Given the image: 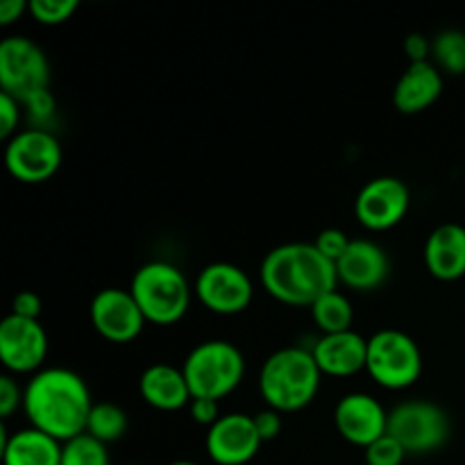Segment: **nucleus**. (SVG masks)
<instances>
[{
  "label": "nucleus",
  "instance_id": "1",
  "mask_svg": "<svg viewBox=\"0 0 465 465\" xmlns=\"http://www.w3.org/2000/svg\"><path fill=\"white\" fill-rule=\"evenodd\" d=\"M91 409L89 386L68 368H44L23 389V413L30 427L59 443L84 434Z\"/></svg>",
  "mask_w": 465,
  "mask_h": 465
},
{
  "label": "nucleus",
  "instance_id": "2",
  "mask_svg": "<svg viewBox=\"0 0 465 465\" xmlns=\"http://www.w3.org/2000/svg\"><path fill=\"white\" fill-rule=\"evenodd\" d=\"M259 282L277 302L312 307L318 298L336 291L339 275L336 263L322 257L313 243H284L263 257Z\"/></svg>",
  "mask_w": 465,
  "mask_h": 465
},
{
  "label": "nucleus",
  "instance_id": "3",
  "mask_svg": "<svg viewBox=\"0 0 465 465\" xmlns=\"http://www.w3.org/2000/svg\"><path fill=\"white\" fill-rule=\"evenodd\" d=\"M321 368L307 348H282L259 371V393L277 413L302 411L321 389Z\"/></svg>",
  "mask_w": 465,
  "mask_h": 465
},
{
  "label": "nucleus",
  "instance_id": "4",
  "mask_svg": "<svg viewBox=\"0 0 465 465\" xmlns=\"http://www.w3.org/2000/svg\"><path fill=\"white\" fill-rule=\"evenodd\" d=\"M130 293L145 322L162 327L180 322L191 304V286L184 272L168 262L143 263L132 277Z\"/></svg>",
  "mask_w": 465,
  "mask_h": 465
},
{
  "label": "nucleus",
  "instance_id": "5",
  "mask_svg": "<svg viewBox=\"0 0 465 465\" xmlns=\"http://www.w3.org/2000/svg\"><path fill=\"white\" fill-rule=\"evenodd\" d=\"M193 398L223 400L234 393L245 377V359L230 341H204L182 363Z\"/></svg>",
  "mask_w": 465,
  "mask_h": 465
},
{
  "label": "nucleus",
  "instance_id": "6",
  "mask_svg": "<svg viewBox=\"0 0 465 465\" xmlns=\"http://www.w3.org/2000/svg\"><path fill=\"white\" fill-rule=\"evenodd\" d=\"M366 372L377 386L402 391L422 375V352L416 341L400 330H381L368 339Z\"/></svg>",
  "mask_w": 465,
  "mask_h": 465
},
{
  "label": "nucleus",
  "instance_id": "7",
  "mask_svg": "<svg viewBox=\"0 0 465 465\" xmlns=\"http://www.w3.org/2000/svg\"><path fill=\"white\" fill-rule=\"evenodd\" d=\"M389 436H393L407 454L436 452L450 439V418L439 404L409 400L389 411Z\"/></svg>",
  "mask_w": 465,
  "mask_h": 465
},
{
  "label": "nucleus",
  "instance_id": "8",
  "mask_svg": "<svg viewBox=\"0 0 465 465\" xmlns=\"http://www.w3.org/2000/svg\"><path fill=\"white\" fill-rule=\"evenodd\" d=\"M62 145L54 132L27 127L5 145V168L23 184L48 182L62 166Z\"/></svg>",
  "mask_w": 465,
  "mask_h": 465
},
{
  "label": "nucleus",
  "instance_id": "9",
  "mask_svg": "<svg viewBox=\"0 0 465 465\" xmlns=\"http://www.w3.org/2000/svg\"><path fill=\"white\" fill-rule=\"evenodd\" d=\"M0 89L18 100L50 89V64L41 45L27 36H7L0 44Z\"/></svg>",
  "mask_w": 465,
  "mask_h": 465
},
{
  "label": "nucleus",
  "instance_id": "10",
  "mask_svg": "<svg viewBox=\"0 0 465 465\" xmlns=\"http://www.w3.org/2000/svg\"><path fill=\"white\" fill-rule=\"evenodd\" d=\"M193 291L203 307L218 316H236L245 312L254 298V286L248 272L227 262L204 266Z\"/></svg>",
  "mask_w": 465,
  "mask_h": 465
},
{
  "label": "nucleus",
  "instance_id": "11",
  "mask_svg": "<svg viewBox=\"0 0 465 465\" xmlns=\"http://www.w3.org/2000/svg\"><path fill=\"white\" fill-rule=\"evenodd\" d=\"M409 204V186L400 177L381 175L361 186L354 200V218L366 230L386 232L404 221Z\"/></svg>",
  "mask_w": 465,
  "mask_h": 465
},
{
  "label": "nucleus",
  "instance_id": "12",
  "mask_svg": "<svg viewBox=\"0 0 465 465\" xmlns=\"http://www.w3.org/2000/svg\"><path fill=\"white\" fill-rule=\"evenodd\" d=\"M48 354V334L39 321L21 316L3 318L0 322V361L12 375H36L44 371Z\"/></svg>",
  "mask_w": 465,
  "mask_h": 465
},
{
  "label": "nucleus",
  "instance_id": "13",
  "mask_svg": "<svg viewBox=\"0 0 465 465\" xmlns=\"http://www.w3.org/2000/svg\"><path fill=\"white\" fill-rule=\"evenodd\" d=\"M91 325L109 343H132L143 331L145 318L130 289H103L89 307Z\"/></svg>",
  "mask_w": 465,
  "mask_h": 465
},
{
  "label": "nucleus",
  "instance_id": "14",
  "mask_svg": "<svg viewBox=\"0 0 465 465\" xmlns=\"http://www.w3.org/2000/svg\"><path fill=\"white\" fill-rule=\"evenodd\" d=\"M263 440L259 439L254 418L248 413H225L207 430L204 448L216 465H245L257 457Z\"/></svg>",
  "mask_w": 465,
  "mask_h": 465
},
{
  "label": "nucleus",
  "instance_id": "15",
  "mask_svg": "<svg viewBox=\"0 0 465 465\" xmlns=\"http://www.w3.org/2000/svg\"><path fill=\"white\" fill-rule=\"evenodd\" d=\"M334 425L348 443L366 450L389 434V411L368 393H348L334 409Z\"/></svg>",
  "mask_w": 465,
  "mask_h": 465
},
{
  "label": "nucleus",
  "instance_id": "16",
  "mask_svg": "<svg viewBox=\"0 0 465 465\" xmlns=\"http://www.w3.org/2000/svg\"><path fill=\"white\" fill-rule=\"evenodd\" d=\"M391 272L389 254L371 239H352L343 257L336 262L339 284L350 291H375Z\"/></svg>",
  "mask_w": 465,
  "mask_h": 465
},
{
  "label": "nucleus",
  "instance_id": "17",
  "mask_svg": "<svg viewBox=\"0 0 465 465\" xmlns=\"http://www.w3.org/2000/svg\"><path fill=\"white\" fill-rule=\"evenodd\" d=\"M313 359L322 375L352 377L366 371L368 339L359 331H341V334H322L312 348Z\"/></svg>",
  "mask_w": 465,
  "mask_h": 465
},
{
  "label": "nucleus",
  "instance_id": "18",
  "mask_svg": "<svg viewBox=\"0 0 465 465\" xmlns=\"http://www.w3.org/2000/svg\"><path fill=\"white\" fill-rule=\"evenodd\" d=\"M425 266L440 282H457L465 275V227L443 223L425 241Z\"/></svg>",
  "mask_w": 465,
  "mask_h": 465
},
{
  "label": "nucleus",
  "instance_id": "19",
  "mask_svg": "<svg viewBox=\"0 0 465 465\" xmlns=\"http://www.w3.org/2000/svg\"><path fill=\"white\" fill-rule=\"evenodd\" d=\"M139 393L145 404L166 413L180 411L193 400L184 371L171 363H153L145 368L141 372Z\"/></svg>",
  "mask_w": 465,
  "mask_h": 465
},
{
  "label": "nucleus",
  "instance_id": "20",
  "mask_svg": "<svg viewBox=\"0 0 465 465\" xmlns=\"http://www.w3.org/2000/svg\"><path fill=\"white\" fill-rule=\"evenodd\" d=\"M443 94V73L436 64H409L393 89V104L400 114H420L430 109Z\"/></svg>",
  "mask_w": 465,
  "mask_h": 465
},
{
  "label": "nucleus",
  "instance_id": "21",
  "mask_svg": "<svg viewBox=\"0 0 465 465\" xmlns=\"http://www.w3.org/2000/svg\"><path fill=\"white\" fill-rule=\"evenodd\" d=\"M0 452H3V465H62V443L35 427L9 434L7 425L3 422Z\"/></svg>",
  "mask_w": 465,
  "mask_h": 465
},
{
  "label": "nucleus",
  "instance_id": "22",
  "mask_svg": "<svg viewBox=\"0 0 465 465\" xmlns=\"http://www.w3.org/2000/svg\"><path fill=\"white\" fill-rule=\"evenodd\" d=\"M312 318L322 334H341L352 330L354 309L352 302L341 291L322 295L312 304Z\"/></svg>",
  "mask_w": 465,
  "mask_h": 465
},
{
  "label": "nucleus",
  "instance_id": "23",
  "mask_svg": "<svg viewBox=\"0 0 465 465\" xmlns=\"http://www.w3.org/2000/svg\"><path fill=\"white\" fill-rule=\"evenodd\" d=\"M127 427H130V418L123 411L118 404L114 402H98L94 404L89 413V420H86V431L84 434L94 436L100 443L109 445L116 443L125 436Z\"/></svg>",
  "mask_w": 465,
  "mask_h": 465
},
{
  "label": "nucleus",
  "instance_id": "24",
  "mask_svg": "<svg viewBox=\"0 0 465 465\" xmlns=\"http://www.w3.org/2000/svg\"><path fill=\"white\" fill-rule=\"evenodd\" d=\"M431 54L436 59V68L452 75L465 73V35L459 30H445L431 41Z\"/></svg>",
  "mask_w": 465,
  "mask_h": 465
},
{
  "label": "nucleus",
  "instance_id": "25",
  "mask_svg": "<svg viewBox=\"0 0 465 465\" xmlns=\"http://www.w3.org/2000/svg\"><path fill=\"white\" fill-rule=\"evenodd\" d=\"M62 465H109L107 445L89 434L75 436L62 443Z\"/></svg>",
  "mask_w": 465,
  "mask_h": 465
},
{
  "label": "nucleus",
  "instance_id": "26",
  "mask_svg": "<svg viewBox=\"0 0 465 465\" xmlns=\"http://www.w3.org/2000/svg\"><path fill=\"white\" fill-rule=\"evenodd\" d=\"M21 104L30 127H35V130L53 132L54 118H57V100H54L53 91L50 89L36 91V94L27 95L25 100H21Z\"/></svg>",
  "mask_w": 465,
  "mask_h": 465
},
{
  "label": "nucleus",
  "instance_id": "27",
  "mask_svg": "<svg viewBox=\"0 0 465 465\" xmlns=\"http://www.w3.org/2000/svg\"><path fill=\"white\" fill-rule=\"evenodd\" d=\"M77 0H27V14L41 25H62L77 12Z\"/></svg>",
  "mask_w": 465,
  "mask_h": 465
},
{
  "label": "nucleus",
  "instance_id": "28",
  "mask_svg": "<svg viewBox=\"0 0 465 465\" xmlns=\"http://www.w3.org/2000/svg\"><path fill=\"white\" fill-rule=\"evenodd\" d=\"M404 457H407V452H404L402 445L389 434L366 448L368 465H402Z\"/></svg>",
  "mask_w": 465,
  "mask_h": 465
},
{
  "label": "nucleus",
  "instance_id": "29",
  "mask_svg": "<svg viewBox=\"0 0 465 465\" xmlns=\"http://www.w3.org/2000/svg\"><path fill=\"white\" fill-rule=\"evenodd\" d=\"M350 243H352V239H350L343 230H336V227H327V230H322L321 234H318V239L313 241L318 252L334 263L343 257L345 250L350 248Z\"/></svg>",
  "mask_w": 465,
  "mask_h": 465
},
{
  "label": "nucleus",
  "instance_id": "30",
  "mask_svg": "<svg viewBox=\"0 0 465 465\" xmlns=\"http://www.w3.org/2000/svg\"><path fill=\"white\" fill-rule=\"evenodd\" d=\"M23 118L21 100L0 91V139H12L18 132V123Z\"/></svg>",
  "mask_w": 465,
  "mask_h": 465
},
{
  "label": "nucleus",
  "instance_id": "31",
  "mask_svg": "<svg viewBox=\"0 0 465 465\" xmlns=\"http://www.w3.org/2000/svg\"><path fill=\"white\" fill-rule=\"evenodd\" d=\"M18 409H23V389L12 375H3L0 377V416L7 420Z\"/></svg>",
  "mask_w": 465,
  "mask_h": 465
},
{
  "label": "nucleus",
  "instance_id": "32",
  "mask_svg": "<svg viewBox=\"0 0 465 465\" xmlns=\"http://www.w3.org/2000/svg\"><path fill=\"white\" fill-rule=\"evenodd\" d=\"M189 411L193 422L203 427H212L221 420V407H218V400L209 398H193L189 404Z\"/></svg>",
  "mask_w": 465,
  "mask_h": 465
},
{
  "label": "nucleus",
  "instance_id": "33",
  "mask_svg": "<svg viewBox=\"0 0 465 465\" xmlns=\"http://www.w3.org/2000/svg\"><path fill=\"white\" fill-rule=\"evenodd\" d=\"M254 427H257V434L263 443L268 440H275L282 431V413L272 411V409H263V411L254 413Z\"/></svg>",
  "mask_w": 465,
  "mask_h": 465
},
{
  "label": "nucleus",
  "instance_id": "34",
  "mask_svg": "<svg viewBox=\"0 0 465 465\" xmlns=\"http://www.w3.org/2000/svg\"><path fill=\"white\" fill-rule=\"evenodd\" d=\"M12 313H14V316L32 318V321H39L41 298L35 293V291H21V293L14 295Z\"/></svg>",
  "mask_w": 465,
  "mask_h": 465
},
{
  "label": "nucleus",
  "instance_id": "35",
  "mask_svg": "<svg viewBox=\"0 0 465 465\" xmlns=\"http://www.w3.org/2000/svg\"><path fill=\"white\" fill-rule=\"evenodd\" d=\"M404 53H407L409 62L411 64H420V62H430L431 54V41L427 39L425 35L420 32H413L404 39Z\"/></svg>",
  "mask_w": 465,
  "mask_h": 465
},
{
  "label": "nucleus",
  "instance_id": "36",
  "mask_svg": "<svg viewBox=\"0 0 465 465\" xmlns=\"http://www.w3.org/2000/svg\"><path fill=\"white\" fill-rule=\"evenodd\" d=\"M27 14V3L25 0H5L0 3V25L7 27L12 23L21 21V16Z\"/></svg>",
  "mask_w": 465,
  "mask_h": 465
},
{
  "label": "nucleus",
  "instance_id": "37",
  "mask_svg": "<svg viewBox=\"0 0 465 465\" xmlns=\"http://www.w3.org/2000/svg\"><path fill=\"white\" fill-rule=\"evenodd\" d=\"M168 465H198V463H193V461H173V463H168Z\"/></svg>",
  "mask_w": 465,
  "mask_h": 465
}]
</instances>
